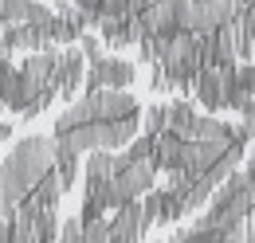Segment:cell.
Here are the masks:
<instances>
[{
    "label": "cell",
    "instance_id": "cb8c5ba5",
    "mask_svg": "<svg viewBox=\"0 0 255 243\" xmlns=\"http://www.w3.org/2000/svg\"><path fill=\"white\" fill-rule=\"evenodd\" d=\"M0 43H4V55H8V51H16V28H4Z\"/></svg>",
    "mask_w": 255,
    "mask_h": 243
},
{
    "label": "cell",
    "instance_id": "2e32d148",
    "mask_svg": "<svg viewBox=\"0 0 255 243\" xmlns=\"http://www.w3.org/2000/svg\"><path fill=\"white\" fill-rule=\"evenodd\" d=\"M79 157H83V153H75L67 141L55 137V173H59V181H63V192L75 188V181H79Z\"/></svg>",
    "mask_w": 255,
    "mask_h": 243
},
{
    "label": "cell",
    "instance_id": "4316f807",
    "mask_svg": "<svg viewBox=\"0 0 255 243\" xmlns=\"http://www.w3.org/2000/svg\"><path fill=\"white\" fill-rule=\"evenodd\" d=\"M224 243H248V236H228Z\"/></svg>",
    "mask_w": 255,
    "mask_h": 243
},
{
    "label": "cell",
    "instance_id": "d4e9b609",
    "mask_svg": "<svg viewBox=\"0 0 255 243\" xmlns=\"http://www.w3.org/2000/svg\"><path fill=\"white\" fill-rule=\"evenodd\" d=\"M244 125L252 129V137H255V102H252V106H248V110H244Z\"/></svg>",
    "mask_w": 255,
    "mask_h": 243
},
{
    "label": "cell",
    "instance_id": "52a82bcc",
    "mask_svg": "<svg viewBox=\"0 0 255 243\" xmlns=\"http://www.w3.org/2000/svg\"><path fill=\"white\" fill-rule=\"evenodd\" d=\"M196 102L208 110V114H216V110H228V75H224L220 67H208V71H200V79H196Z\"/></svg>",
    "mask_w": 255,
    "mask_h": 243
},
{
    "label": "cell",
    "instance_id": "30bf717a",
    "mask_svg": "<svg viewBox=\"0 0 255 243\" xmlns=\"http://www.w3.org/2000/svg\"><path fill=\"white\" fill-rule=\"evenodd\" d=\"M83 51H59V71H55V83L63 98H75L79 87H87V75H83Z\"/></svg>",
    "mask_w": 255,
    "mask_h": 243
},
{
    "label": "cell",
    "instance_id": "ac0fdd59",
    "mask_svg": "<svg viewBox=\"0 0 255 243\" xmlns=\"http://www.w3.org/2000/svg\"><path fill=\"white\" fill-rule=\"evenodd\" d=\"M32 196L43 204V208H47V212H55V208H59V196H63V181H59V173L51 169V173L39 181V188H35Z\"/></svg>",
    "mask_w": 255,
    "mask_h": 243
},
{
    "label": "cell",
    "instance_id": "ffe728a7",
    "mask_svg": "<svg viewBox=\"0 0 255 243\" xmlns=\"http://www.w3.org/2000/svg\"><path fill=\"white\" fill-rule=\"evenodd\" d=\"M161 196H165V204H161V224H177V220L185 216V196L173 192V188H161Z\"/></svg>",
    "mask_w": 255,
    "mask_h": 243
},
{
    "label": "cell",
    "instance_id": "e0dca14e",
    "mask_svg": "<svg viewBox=\"0 0 255 243\" xmlns=\"http://www.w3.org/2000/svg\"><path fill=\"white\" fill-rule=\"evenodd\" d=\"M232 133H236V125H228L224 118H216V114H200L196 129H192V141H232Z\"/></svg>",
    "mask_w": 255,
    "mask_h": 243
},
{
    "label": "cell",
    "instance_id": "603a6c76",
    "mask_svg": "<svg viewBox=\"0 0 255 243\" xmlns=\"http://www.w3.org/2000/svg\"><path fill=\"white\" fill-rule=\"evenodd\" d=\"M79 51L87 55V63H102V59H106V55H102V43H98V39L91 35V31H87V35L79 39Z\"/></svg>",
    "mask_w": 255,
    "mask_h": 243
},
{
    "label": "cell",
    "instance_id": "7c38bea8",
    "mask_svg": "<svg viewBox=\"0 0 255 243\" xmlns=\"http://www.w3.org/2000/svg\"><path fill=\"white\" fill-rule=\"evenodd\" d=\"M153 161H157L161 173H185V137H177V133H161L157 149H153Z\"/></svg>",
    "mask_w": 255,
    "mask_h": 243
},
{
    "label": "cell",
    "instance_id": "7402d4cb",
    "mask_svg": "<svg viewBox=\"0 0 255 243\" xmlns=\"http://www.w3.org/2000/svg\"><path fill=\"white\" fill-rule=\"evenodd\" d=\"M161 204H165V196H161V188H153L145 200H141V216H145V228H153L161 224Z\"/></svg>",
    "mask_w": 255,
    "mask_h": 243
},
{
    "label": "cell",
    "instance_id": "484cf974",
    "mask_svg": "<svg viewBox=\"0 0 255 243\" xmlns=\"http://www.w3.org/2000/svg\"><path fill=\"white\" fill-rule=\"evenodd\" d=\"M141 8H157V4H165V0H137Z\"/></svg>",
    "mask_w": 255,
    "mask_h": 243
},
{
    "label": "cell",
    "instance_id": "d6986e66",
    "mask_svg": "<svg viewBox=\"0 0 255 243\" xmlns=\"http://www.w3.org/2000/svg\"><path fill=\"white\" fill-rule=\"evenodd\" d=\"M141 133H145V137H161V133H169V106H165V102H153V106H145Z\"/></svg>",
    "mask_w": 255,
    "mask_h": 243
},
{
    "label": "cell",
    "instance_id": "6da1fadb",
    "mask_svg": "<svg viewBox=\"0 0 255 243\" xmlns=\"http://www.w3.org/2000/svg\"><path fill=\"white\" fill-rule=\"evenodd\" d=\"M51 169H55V137H43V133L20 137L4 153V165H0V208L12 212L20 200H28Z\"/></svg>",
    "mask_w": 255,
    "mask_h": 243
},
{
    "label": "cell",
    "instance_id": "9a60e30c",
    "mask_svg": "<svg viewBox=\"0 0 255 243\" xmlns=\"http://www.w3.org/2000/svg\"><path fill=\"white\" fill-rule=\"evenodd\" d=\"M196 122H200V114H196L192 102H169V133H177V137L192 141Z\"/></svg>",
    "mask_w": 255,
    "mask_h": 243
},
{
    "label": "cell",
    "instance_id": "9c48e42d",
    "mask_svg": "<svg viewBox=\"0 0 255 243\" xmlns=\"http://www.w3.org/2000/svg\"><path fill=\"white\" fill-rule=\"evenodd\" d=\"M0 16H4V28H24V24H43V20H51L55 12L43 8L39 0H0Z\"/></svg>",
    "mask_w": 255,
    "mask_h": 243
},
{
    "label": "cell",
    "instance_id": "5bb4252c",
    "mask_svg": "<svg viewBox=\"0 0 255 243\" xmlns=\"http://www.w3.org/2000/svg\"><path fill=\"white\" fill-rule=\"evenodd\" d=\"M102 39L106 47H129V43H141V31H137V20L126 16V20H102Z\"/></svg>",
    "mask_w": 255,
    "mask_h": 243
},
{
    "label": "cell",
    "instance_id": "ba28073f",
    "mask_svg": "<svg viewBox=\"0 0 255 243\" xmlns=\"http://www.w3.org/2000/svg\"><path fill=\"white\" fill-rule=\"evenodd\" d=\"M228 75V110H236V114H244L248 106H252L255 98V67L252 63H240L236 71H224Z\"/></svg>",
    "mask_w": 255,
    "mask_h": 243
},
{
    "label": "cell",
    "instance_id": "3957f363",
    "mask_svg": "<svg viewBox=\"0 0 255 243\" xmlns=\"http://www.w3.org/2000/svg\"><path fill=\"white\" fill-rule=\"evenodd\" d=\"M153 67H161V75H165V83H169L173 91H177V87H196V79H200V71H204L200 51H196V35H192V31L173 35Z\"/></svg>",
    "mask_w": 255,
    "mask_h": 243
},
{
    "label": "cell",
    "instance_id": "8fae6325",
    "mask_svg": "<svg viewBox=\"0 0 255 243\" xmlns=\"http://www.w3.org/2000/svg\"><path fill=\"white\" fill-rule=\"evenodd\" d=\"M110 228H114V243H141V236H145L141 200H137V204H126V208H118L114 220H110Z\"/></svg>",
    "mask_w": 255,
    "mask_h": 243
},
{
    "label": "cell",
    "instance_id": "277c9868",
    "mask_svg": "<svg viewBox=\"0 0 255 243\" xmlns=\"http://www.w3.org/2000/svg\"><path fill=\"white\" fill-rule=\"evenodd\" d=\"M133 63H126V59H106L102 63H91V71H87V87L83 91L87 94H95V91H126L129 83H133Z\"/></svg>",
    "mask_w": 255,
    "mask_h": 243
},
{
    "label": "cell",
    "instance_id": "7a4b0ae2",
    "mask_svg": "<svg viewBox=\"0 0 255 243\" xmlns=\"http://www.w3.org/2000/svg\"><path fill=\"white\" fill-rule=\"evenodd\" d=\"M59 220L47 212L35 196L20 200L12 212H4V236L0 243H59Z\"/></svg>",
    "mask_w": 255,
    "mask_h": 243
},
{
    "label": "cell",
    "instance_id": "8992f818",
    "mask_svg": "<svg viewBox=\"0 0 255 243\" xmlns=\"http://www.w3.org/2000/svg\"><path fill=\"white\" fill-rule=\"evenodd\" d=\"M98 122H122V118H137V98L129 91H95L91 94Z\"/></svg>",
    "mask_w": 255,
    "mask_h": 243
},
{
    "label": "cell",
    "instance_id": "4fadbf2b",
    "mask_svg": "<svg viewBox=\"0 0 255 243\" xmlns=\"http://www.w3.org/2000/svg\"><path fill=\"white\" fill-rule=\"evenodd\" d=\"M95 106H91V94H83L79 102H71L63 114L55 118V133H71V129H83V125H95Z\"/></svg>",
    "mask_w": 255,
    "mask_h": 243
},
{
    "label": "cell",
    "instance_id": "5b68a950",
    "mask_svg": "<svg viewBox=\"0 0 255 243\" xmlns=\"http://www.w3.org/2000/svg\"><path fill=\"white\" fill-rule=\"evenodd\" d=\"M232 149V141H185V173L189 177H204L220 165Z\"/></svg>",
    "mask_w": 255,
    "mask_h": 243
},
{
    "label": "cell",
    "instance_id": "44dd1931",
    "mask_svg": "<svg viewBox=\"0 0 255 243\" xmlns=\"http://www.w3.org/2000/svg\"><path fill=\"white\" fill-rule=\"evenodd\" d=\"M83 243H114V228H110V220H95V224H87V228H83Z\"/></svg>",
    "mask_w": 255,
    "mask_h": 243
}]
</instances>
